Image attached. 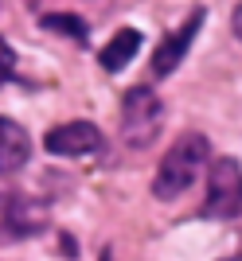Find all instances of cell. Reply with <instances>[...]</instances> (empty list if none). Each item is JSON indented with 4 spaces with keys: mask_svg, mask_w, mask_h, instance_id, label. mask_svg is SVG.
<instances>
[{
    "mask_svg": "<svg viewBox=\"0 0 242 261\" xmlns=\"http://www.w3.org/2000/svg\"><path fill=\"white\" fill-rule=\"evenodd\" d=\"M164 125V106L153 94V86H133L121 101V137L133 148H149Z\"/></svg>",
    "mask_w": 242,
    "mask_h": 261,
    "instance_id": "obj_2",
    "label": "cell"
},
{
    "mask_svg": "<svg viewBox=\"0 0 242 261\" xmlns=\"http://www.w3.org/2000/svg\"><path fill=\"white\" fill-rule=\"evenodd\" d=\"M12 66H16V55H12V47L4 43V39H0V82H4V78L12 74Z\"/></svg>",
    "mask_w": 242,
    "mask_h": 261,
    "instance_id": "obj_10",
    "label": "cell"
},
{
    "mask_svg": "<svg viewBox=\"0 0 242 261\" xmlns=\"http://www.w3.org/2000/svg\"><path fill=\"white\" fill-rule=\"evenodd\" d=\"M203 16H207L203 8H191V16L180 23L176 32L160 39V47H156V55H153V74L156 78L172 74V70L184 63V55H187V47H191V39H196V32L203 28Z\"/></svg>",
    "mask_w": 242,
    "mask_h": 261,
    "instance_id": "obj_5",
    "label": "cell"
},
{
    "mask_svg": "<svg viewBox=\"0 0 242 261\" xmlns=\"http://www.w3.org/2000/svg\"><path fill=\"white\" fill-rule=\"evenodd\" d=\"M207 218H238L242 215V168L234 156H219L207 172Z\"/></svg>",
    "mask_w": 242,
    "mask_h": 261,
    "instance_id": "obj_3",
    "label": "cell"
},
{
    "mask_svg": "<svg viewBox=\"0 0 242 261\" xmlns=\"http://www.w3.org/2000/svg\"><path fill=\"white\" fill-rule=\"evenodd\" d=\"M47 226V211L39 203H28V199H12L8 207H4V230H8L12 238H28L35 230Z\"/></svg>",
    "mask_w": 242,
    "mask_h": 261,
    "instance_id": "obj_7",
    "label": "cell"
},
{
    "mask_svg": "<svg viewBox=\"0 0 242 261\" xmlns=\"http://www.w3.org/2000/svg\"><path fill=\"white\" fill-rule=\"evenodd\" d=\"M231 28H234V35H238V39H242V4H238V8H234V16H231Z\"/></svg>",
    "mask_w": 242,
    "mask_h": 261,
    "instance_id": "obj_11",
    "label": "cell"
},
{
    "mask_svg": "<svg viewBox=\"0 0 242 261\" xmlns=\"http://www.w3.org/2000/svg\"><path fill=\"white\" fill-rule=\"evenodd\" d=\"M211 156V144L203 133H184L172 148L164 152L160 168H156V179H153V195L156 199H180L187 187L199 179L203 164Z\"/></svg>",
    "mask_w": 242,
    "mask_h": 261,
    "instance_id": "obj_1",
    "label": "cell"
},
{
    "mask_svg": "<svg viewBox=\"0 0 242 261\" xmlns=\"http://www.w3.org/2000/svg\"><path fill=\"white\" fill-rule=\"evenodd\" d=\"M43 148L51 156H98L102 152V133L98 125H90V121H66V125H55V129L43 137Z\"/></svg>",
    "mask_w": 242,
    "mask_h": 261,
    "instance_id": "obj_4",
    "label": "cell"
},
{
    "mask_svg": "<svg viewBox=\"0 0 242 261\" xmlns=\"http://www.w3.org/2000/svg\"><path fill=\"white\" fill-rule=\"evenodd\" d=\"M32 156V141H28V133L16 125V121L0 117V175L8 172H20L23 164Z\"/></svg>",
    "mask_w": 242,
    "mask_h": 261,
    "instance_id": "obj_6",
    "label": "cell"
},
{
    "mask_svg": "<svg viewBox=\"0 0 242 261\" xmlns=\"http://www.w3.org/2000/svg\"><path fill=\"white\" fill-rule=\"evenodd\" d=\"M43 28H47V32H59V35H70V39H78V43H86V39H90L86 20L75 16V12H47Z\"/></svg>",
    "mask_w": 242,
    "mask_h": 261,
    "instance_id": "obj_9",
    "label": "cell"
},
{
    "mask_svg": "<svg viewBox=\"0 0 242 261\" xmlns=\"http://www.w3.org/2000/svg\"><path fill=\"white\" fill-rule=\"evenodd\" d=\"M137 47H141V32L137 28H125V32H117L110 39V43L102 47L98 63L110 70V74H117V70H125V66L133 63V55H137Z\"/></svg>",
    "mask_w": 242,
    "mask_h": 261,
    "instance_id": "obj_8",
    "label": "cell"
}]
</instances>
